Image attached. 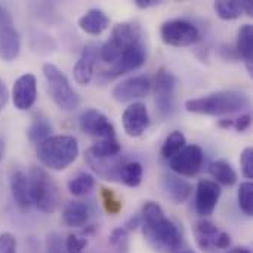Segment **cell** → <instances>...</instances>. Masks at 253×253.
<instances>
[{
    "label": "cell",
    "mask_w": 253,
    "mask_h": 253,
    "mask_svg": "<svg viewBox=\"0 0 253 253\" xmlns=\"http://www.w3.org/2000/svg\"><path fill=\"white\" fill-rule=\"evenodd\" d=\"M141 218L144 236L156 251L162 253L181 252L182 233L172 219L166 218L157 203L147 202L142 208Z\"/></svg>",
    "instance_id": "6da1fadb"
},
{
    "label": "cell",
    "mask_w": 253,
    "mask_h": 253,
    "mask_svg": "<svg viewBox=\"0 0 253 253\" xmlns=\"http://www.w3.org/2000/svg\"><path fill=\"white\" fill-rule=\"evenodd\" d=\"M249 105V98L237 90H219L202 98L188 99L185 108L190 113L205 116H225L240 111Z\"/></svg>",
    "instance_id": "7a4b0ae2"
},
{
    "label": "cell",
    "mask_w": 253,
    "mask_h": 253,
    "mask_svg": "<svg viewBox=\"0 0 253 253\" xmlns=\"http://www.w3.org/2000/svg\"><path fill=\"white\" fill-rule=\"evenodd\" d=\"M79 156L77 139L71 135L50 136L37 145L39 160L52 170H64Z\"/></svg>",
    "instance_id": "3957f363"
},
{
    "label": "cell",
    "mask_w": 253,
    "mask_h": 253,
    "mask_svg": "<svg viewBox=\"0 0 253 253\" xmlns=\"http://www.w3.org/2000/svg\"><path fill=\"white\" fill-rule=\"evenodd\" d=\"M144 43V33L136 22H119L114 25L111 37L101 47V56L107 62H114L127 47Z\"/></svg>",
    "instance_id": "277c9868"
},
{
    "label": "cell",
    "mask_w": 253,
    "mask_h": 253,
    "mask_svg": "<svg viewBox=\"0 0 253 253\" xmlns=\"http://www.w3.org/2000/svg\"><path fill=\"white\" fill-rule=\"evenodd\" d=\"M31 202L43 213H53L59 205V193L53 179L40 168H33L28 176Z\"/></svg>",
    "instance_id": "5b68a950"
},
{
    "label": "cell",
    "mask_w": 253,
    "mask_h": 253,
    "mask_svg": "<svg viewBox=\"0 0 253 253\" xmlns=\"http://www.w3.org/2000/svg\"><path fill=\"white\" fill-rule=\"evenodd\" d=\"M43 74L47 80V92L53 102L64 111L76 110L80 104V98L71 87L67 76L53 64H44Z\"/></svg>",
    "instance_id": "8992f818"
},
{
    "label": "cell",
    "mask_w": 253,
    "mask_h": 253,
    "mask_svg": "<svg viewBox=\"0 0 253 253\" xmlns=\"http://www.w3.org/2000/svg\"><path fill=\"white\" fill-rule=\"evenodd\" d=\"M162 40L175 47H184V46H193L200 42L202 34L200 30L185 19H170L166 21L160 28Z\"/></svg>",
    "instance_id": "52a82bcc"
},
{
    "label": "cell",
    "mask_w": 253,
    "mask_h": 253,
    "mask_svg": "<svg viewBox=\"0 0 253 253\" xmlns=\"http://www.w3.org/2000/svg\"><path fill=\"white\" fill-rule=\"evenodd\" d=\"M178 80L176 77L165 68H160L154 77V93H156V108L160 117H168L173 111L175 90Z\"/></svg>",
    "instance_id": "ba28073f"
},
{
    "label": "cell",
    "mask_w": 253,
    "mask_h": 253,
    "mask_svg": "<svg viewBox=\"0 0 253 253\" xmlns=\"http://www.w3.org/2000/svg\"><path fill=\"white\" fill-rule=\"evenodd\" d=\"M194 236L197 246L205 252H213L216 249H228L231 246V237L225 231H219V228L208 221H199L194 227Z\"/></svg>",
    "instance_id": "9c48e42d"
},
{
    "label": "cell",
    "mask_w": 253,
    "mask_h": 253,
    "mask_svg": "<svg viewBox=\"0 0 253 253\" xmlns=\"http://www.w3.org/2000/svg\"><path fill=\"white\" fill-rule=\"evenodd\" d=\"M205 154L199 145H185L175 157L170 159V169L181 176H196L203 168Z\"/></svg>",
    "instance_id": "30bf717a"
},
{
    "label": "cell",
    "mask_w": 253,
    "mask_h": 253,
    "mask_svg": "<svg viewBox=\"0 0 253 253\" xmlns=\"http://www.w3.org/2000/svg\"><path fill=\"white\" fill-rule=\"evenodd\" d=\"M145 59H147V50L144 43L130 46L111 64V67L105 71V76L107 79H117L126 73L141 68L145 64Z\"/></svg>",
    "instance_id": "8fae6325"
},
{
    "label": "cell",
    "mask_w": 253,
    "mask_h": 253,
    "mask_svg": "<svg viewBox=\"0 0 253 253\" xmlns=\"http://www.w3.org/2000/svg\"><path fill=\"white\" fill-rule=\"evenodd\" d=\"M80 129L86 135L93 138L105 139V138H116V129L113 123L107 119L105 114L95 108H87L80 114Z\"/></svg>",
    "instance_id": "7c38bea8"
},
{
    "label": "cell",
    "mask_w": 253,
    "mask_h": 253,
    "mask_svg": "<svg viewBox=\"0 0 253 253\" xmlns=\"http://www.w3.org/2000/svg\"><path fill=\"white\" fill-rule=\"evenodd\" d=\"M151 90V82L145 76H135L113 89V98L117 102H130L133 99L145 98Z\"/></svg>",
    "instance_id": "4fadbf2b"
},
{
    "label": "cell",
    "mask_w": 253,
    "mask_h": 253,
    "mask_svg": "<svg viewBox=\"0 0 253 253\" xmlns=\"http://www.w3.org/2000/svg\"><path fill=\"white\" fill-rule=\"evenodd\" d=\"M37 98V82L36 77L30 73L22 74L13 84L12 89V101L13 105L21 110H30Z\"/></svg>",
    "instance_id": "5bb4252c"
},
{
    "label": "cell",
    "mask_w": 253,
    "mask_h": 253,
    "mask_svg": "<svg viewBox=\"0 0 253 253\" xmlns=\"http://www.w3.org/2000/svg\"><path fill=\"white\" fill-rule=\"evenodd\" d=\"M122 122H123L125 132L129 136L132 138L141 136L150 126V116L147 107L142 102H133L125 110Z\"/></svg>",
    "instance_id": "9a60e30c"
},
{
    "label": "cell",
    "mask_w": 253,
    "mask_h": 253,
    "mask_svg": "<svg viewBox=\"0 0 253 253\" xmlns=\"http://www.w3.org/2000/svg\"><path fill=\"white\" fill-rule=\"evenodd\" d=\"M221 188L216 182L211 179H202L197 184L196 193V211L200 216H211L219 202Z\"/></svg>",
    "instance_id": "2e32d148"
},
{
    "label": "cell",
    "mask_w": 253,
    "mask_h": 253,
    "mask_svg": "<svg viewBox=\"0 0 253 253\" xmlns=\"http://www.w3.org/2000/svg\"><path fill=\"white\" fill-rule=\"evenodd\" d=\"M84 160L98 176L104 178L105 181L120 182V170L125 165V160L122 159L120 154L114 156V157H108V159H101V157H95L89 151H86Z\"/></svg>",
    "instance_id": "e0dca14e"
},
{
    "label": "cell",
    "mask_w": 253,
    "mask_h": 253,
    "mask_svg": "<svg viewBox=\"0 0 253 253\" xmlns=\"http://www.w3.org/2000/svg\"><path fill=\"white\" fill-rule=\"evenodd\" d=\"M96 56H98V47L95 44H87L79 61L74 65L73 74H74V80L79 84H89L92 77H93V68H95V62H96Z\"/></svg>",
    "instance_id": "ac0fdd59"
},
{
    "label": "cell",
    "mask_w": 253,
    "mask_h": 253,
    "mask_svg": "<svg viewBox=\"0 0 253 253\" xmlns=\"http://www.w3.org/2000/svg\"><path fill=\"white\" fill-rule=\"evenodd\" d=\"M163 191L169 200H172L175 205H181L190 199L193 193V185L181 179L179 176L166 173L163 175Z\"/></svg>",
    "instance_id": "d6986e66"
},
{
    "label": "cell",
    "mask_w": 253,
    "mask_h": 253,
    "mask_svg": "<svg viewBox=\"0 0 253 253\" xmlns=\"http://www.w3.org/2000/svg\"><path fill=\"white\" fill-rule=\"evenodd\" d=\"M21 39L13 24L0 28V56L3 61H13L19 55Z\"/></svg>",
    "instance_id": "ffe728a7"
},
{
    "label": "cell",
    "mask_w": 253,
    "mask_h": 253,
    "mask_svg": "<svg viewBox=\"0 0 253 253\" xmlns=\"http://www.w3.org/2000/svg\"><path fill=\"white\" fill-rule=\"evenodd\" d=\"M108 25H110V18L101 9H90L79 19V27L84 33L92 36L102 34L108 28Z\"/></svg>",
    "instance_id": "44dd1931"
},
{
    "label": "cell",
    "mask_w": 253,
    "mask_h": 253,
    "mask_svg": "<svg viewBox=\"0 0 253 253\" xmlns=\"http://www.w3.org/2000/svg\"><path fill=\"white\" fill-rule=\"evenodd\" d=\"M10 191L12 196L16 202V205L22 209L27 211L33 205L31 202V194H30V182L28 176L22 172H13L10 176Z\"/></svg>",
    "instance_id": "7402d4cb"
},
{
    "label": "cell",
    "mask_w": 253,
    "mask_h": 253,
    "mask_svg": "<svg viewBox=\"0 0 253 253\" xmlns=\"http://www.w3.org/2000/svg\"><path fill=\"white\" fill-rule=\"evenodd\" d=\"M62 221L67 227H84L89 221V209L82 202H71L62 212Z\"/></svg>",
    "instance_id": "603a6c76"
},
{
    "label": "cell",
    "mask_w": 253,
    "mask_h": 253,
    "mask_svg": "<svg viewBox=\"0 0 253 253\" xmlns=\"http://www.w3.org/2000/svg\"><path fill=\"white\" fill-rule=\"evenodd\" d=\"M237 53L243 58L248 71L252 74L253 62V28L252 25L246 24L239 31V40H237Z\"/></svg>",
    "instance_id": "cb8c5ba5"
},
{
    "label": "cell",
    "mask_w": 253,
    "mask_h": 253,
    "mask_svg": "<svg viewBox=\"0 0 253 253\" xmlns=\"http://www.w3.org/2000/svg\"><path fill=\"white\" fill-rule=\"evenodd\" d=\"M209 172L222 185L231 187V185H234L237 182V173H236V170L225 160H216V162L211 163Z\"/></svg>",
    "instance_id": "d4e9b609"
},
{
    "label": "cell",
    "mask_w": 253,
    "mask_h": 253,
    "mask_svg": "<svg viewBox=\"0 0 253 253\" xmlns=\"http://www.w3.org/2000/svg\"><path fill=\"white\" fill-rule=\"evenodd\" d=\"M87 151L95 157L108 159V157L119 156L122 151V145H120L117 136L116 138H105V139H98Z\"/></svg>",
    "instance_id": "484cf974"
},
{
    "label": "cell",
    "mask_w": 253,
    "mask_h": 253,
    "mask_svg": "<svg viewBox=\"0 0 253 253\" xmlns=\"http://www.w3.org/2000/svg\"><path fill=\"white\" fill-rule=\"evenodd\" d=\"M213 9L216 12V15L224 19V21H233L240 18V15L243 13V1H237V0H221V1H215Z\"/></svg>",
    "instance_id": "4316f807"
},
{
    "label": "cell",
    "mask_w": 253,
    "mask_h": 253,
    "mask_svg": "<svg viewBox=\"0 0 253 253\" xmlns=\"http://www.w3.org/2000/svg\"><path fill=\"white\" fill-rule=\"evenodd\" d=\"M142 166L138 162H132V163H125L122 170H120V182H123L127 187H139L142 182Z\"/></svg>",
    "instance_id": "83f0119b"
},
{
    "label": "cell",
    "mask_w": 253,
    "mask_h": 253,
    "mask_svg": "<svg viewBox=\"0 0 253 253\" xmlns=\"http://www.w3.org/2000/svg\"><path fill=\"white\" fill-rule=\"evenodd\" d=\"M50 133H52V125L46 119H36L27 130L30 142L37 145L46 141L47 138H50Z\"/></svg>",
    "instance_id": "f1b7e54d"
},
{
    "label": "cell",
    "mask_w": 253,
    "mask_h": 253,
    "mask_svg": "<svg viewBox=\"0 0 253 253\" xmlns=\"http://www.w3.org/2000/svg\"><path fill=\"white\" fill-rule=\"evenodd\" d=\"M93 187H95V178L89 173H84V172L79 173L76 178H73L68 182V191L77 197L89 194L93 190Z\"/></svg>",
    "instance_id": "f546056e"
},
{
    "label": "cell",
    "mask_w": 253,
    "mask_h": 253,
    "mask_svg": "<svg viewBox=\"0 0 253 253\" xmlns=\"http://www.w3.org/2000/svg\"><path fill=\"white\" fill-rule=\"evenodd\" d=\"M185 144H187V139H185V136H184L182 132H179V130L172 132L166 138V141H165V144L162 147V156H163V159H169L170 160L172 157H175L185 147Z\"/></svg>",
    "instance_id": "4dcf8cb0"
},
{
    "label": "cell",
    "mask_w": 253,
    "mask_h": 253,
    "mask_svg": "<svg viewBox=\"0 0 253 253\" xmlns=\"http://www.w3.org/2000/svg\"><path fill=\"white\" fill-rule=\"evenodd\" d=\"M239 206L243 211L245 215H253V184L252 182H243L239 188Z\"/></svg>",
    "instance_id": "1f68e13d"
},
{
    "label": "cell",
    "mask_w": 253,
    "mask_h": 253,
    "mask_svg": "<svg viewBox=\"0 0 253 253\" xmlns=\"http://www.w3.org/2000/svg\"><path fill=\"white\" fill-rule=\"evenodd\" d=\"M101 199H102V203H104V209L108 215H117L123 205L122 202L119 200V197L114 194L113 190H108V188H102L101 190Z\"/></svg>",
    "instance_id": "d6a6232c"
},
{
    "label": "cell",
    "mask_w": 253,
    "mask_h": 253,
    "mask_svg": "<svg viewBox=\"0 0 253 253\" xmlns=\"http://www.w3.org/2000/svg\"><path fill=\"white\" fill-rule=\"evenodd\" d=\"M87 246V240L77 234H70L65 240V253H83Z\"/></svg>",
    "instance_id": "836d02e7"
},
{
    "label": "cell",
    "mask_w": 253,
    "mask_h": 253,
    "mask_svg": "<svg viewBox=\"0 0 253 253\" xmlns=\"http://www.w3.org/2000/svg\"><path fill=\"white\" fill-rule=\"evenodd\" d=\"M127 236H129V231L125 228V227H120V228H116L113 230V233L110 234V243L117 248V249H126L127 246Z\"/></svg>",
    "instance_id": "e575fe53"
},
{
    "label": "cell",
    "mask_w": 253,
    "mask_h": 253,
    "mask_svg": "<svg viewBox=\"0 0 253 253\" xmlns=\"http://www.w3.org/2000/svg\"><path fill=\"white\" fill-rule=\"evenodd\" d=\"M240 163H242V170L245 178L253 179V150L252 148H245L242 156H240Z\"/></svg>",
    "instance_id": "d590c367"
},
{
    "label": "cell",
    "mask_w": 253,
    "mask_h": 253,
    "mask_svg": "<svg viewBox=\"0 0 253 253\" xmlns=\"http://www.w3.org/2000/svg\"><path fill=\"white\" fill-rule=\"evenodd\" d=\"M64 249H65V242L58 233H52L47 236V240H46L47 253H65Z\"/></svg>",
    "instance_id": "8d00e7d4"
},
{
    "label": "cell",
    "mask_w": 253,
    "mask_h": 253,
    "mask_svg": "<svg viewBox=\"0 0 253 253\" xmlns=\"http://www.w3.org/2000/svg\"><path fill=\"white\" fill-rule=\"evenodd\" d=\"M0 253H16V239L10 233L0 234Z\"/></svg>",
    "instance_id": "74e56055"
},
{
    "label": "cell",
    "mask_w": 253,
    "mask_h": 253,
    "mask_svg": "<svg viewBox=\"0 0 253 253\" xmlns=\"http://www.w3.org/2000/svg\"><path fill=\"white\" fill-rule=\"evenodd\" d=\"M251 123H252V116H251V114H243V116H240L237 120H234V125H233V126H234L239 132H245V130L249 129Z\"/></svg>",
    "instance_id": "f35d334b"
},
{
    "label": "cell",
    "mask_w": 253,
    "mask_h": 253,
    "mask_svg": "<svg viewBox=\"0 0 253 253\" xmlns=\"http://www.w3.org/2000/svg\"><path fill=\"white\" fill-rule=\"evenodd\" d=\"M139 227H142V218H141V215H133L132 218L127 219V222H126V225H125V228H126L127 231H135V230H138Z\"/></svg>",
    "instance_id": "ab89813d"
},
{
    "label": "cell",
    "mask_w": 253,
    "mask_h": 253,
    "mask_svg": "<svg viewBox=\"0 0 253 253\" xmlns=\"http://www.w3.org/2000/svg\"><path fill=\"white\" fill-rule=\"evenodd\" d=\"M12 16L7 12V9H4L3 6H0V28L6 27V25H12Z\"/></svg>",
    "instance_id": "60d3db41"
},
{
    "label": "cell",
    "mask_w": 253,
    "mask_h": 253,
    "mask_svg": "<svg viewBox=\"0 0 253 253\" xmlns=\"http://www.w3.org/2000/svg\"><path fill=\"white\" fill-rule=\"evenodd\" d=\"M162 1L159 0H135V4L139 7V9H148V7H154V6H159Z\"/></svg>",
    "instance_id": "b9f144b4"
},
{
    "label": "cell",
    "mask_w": 253,
    "mask_h": 253,
    "mask_svg": "<svg viewBox=\"0 0 253 253\" xmlns=\"http://www.w3.org/2000/svg\"><path fill=\"white\" fill-rule=\"evenodd\" d=\"M7 89H6V86H4V83L0 80V111L4 108V105H6V102H7Z\"/></svg>",
    "instance_id": "7bdbcfd3"
},
{
    "label": "cell",
    "mask_w": 253,
    "mask_h": 253,
    "mask_svg": "<svg viewBox=\"0 0 253 253\" xmlns=\"http://www.w3.org/2000/svg\"><path fill=\"white\" fill-rule=\"evenodd\" d=\"M243 12H246L249 16H252L253 15V3L252 1H249V0L243 1Z\"/></svg>",
    "instance_id": "ee69618b"
},
{
    "label": "cell",
    "mask_w": 253,
    "mask_h": 253,
    "mask_svg": "<svg viewBox=\"0 0 253 253\" xmlns=\"http://www.w3.org/2000/svg\"><path fill=\"white\" fill-rule=\"evenodd\" d=\"M219 127H222V129H228V127H231L233 125H234V120H230V119H224V120H219Z\"/></svg>",
    "instance_id": "f6af8a7d"
},
{
    "label": "cell",
    "mask_w": 253,
    "mask_h": 253,
    "mask_svg": "<svg viewBox=\"0 0 253 253\" xmlns=\"http://www.w3.org/2000/svg\"><path fill=\"white\" fill-rule=\"evenodd\" d=\"M234 253H252V251H251L249 248L239 246V248H234Z\"/></svg>",
    "instance_id": "bcb514c9"
},
{
    "label": "cell",
    "mask_w": 253,
    "mask_h": 253,
    "mask_svg": "<svg viewBox=\"0 0 253 253\" xmlns=\"http://www.w3.org/2000/svg\"><path fill=\"white\" fill-rule=\"evenodd\" d=\"M3 153H4V145H3V142L0 141V162H1V159H3Z\"/></svg>",
    "instance_id": "7dc6e473"
},
{
    "label": "cell",
    "mask_w": 253,
    "mask_h": 253,
    "mask_svg": "<svg viewBox=\"0 0 253 253\" xmlns=\"http://www.w3.org/2000/svg\"><path fill=\"white\" fill-rule=\"evenodd\" d=\"M227 253H234V249H231V251H230V252H227Z\"/></svg>",
    "instance_id": "c3c4849f"
},
{
    "label": "cell",
    "mask_w": 253,
    "mask_h": 253,
    "mask_svg": "<svg viewBox=\"0 0 253 253\" xmlns=\"http://www.w3.org/2000/svg\"><path fill=\"white\" fill-rule=\"evenodd\" d=\"M179 253H191V252H179Z\"/></svg>",
    "instance_id": "681fc988"
}]
</instances>
